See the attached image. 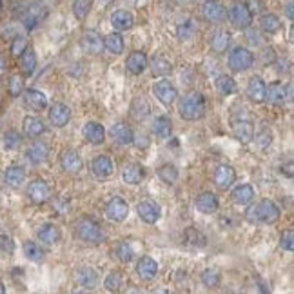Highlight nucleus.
<instances>
[{"mask_svg":"<svg viewBox=\"0 0 294 294\" xmlns=\"http://www.w3.org/2000/svg\"><path fill=\"white\" fill-rule=\"evenodd\" d=\"M36 236H38V240L42 244L56 245L60 242V238H62V231H60V227L55 224H44L36 231Z\"/></svg>","mask_w":294,"mask_h":294,"instance_id":"nucleus-19","label":"nucleus"},{"mask_svg":"<svg viewBox=\"0 0 294 294\" xmlns=\"http://www.w3.org/2000/svg\"><path fill=\"white\" fill-rule=\"evenodd\" d=\"M109 135L115 144L129 145V144H133V136H135V133L131 131L129 125H125L124 122H118V124H115L113 127H111Z\"/></svg>","mask_w":294,"mask_h":294,"instance_id":"nucleus-20","label":"nucleus"},{"mask_svg":"<svg viewBox=\"0 0 294 294\" xmlns=\"http://www.w3.org/2000/svg\"><path fill=\"white\" fill-rule=\"evenodd\" d=\"M122 285H124V280H122V275H118V273H111L104 280V287L109 293H118L122 289Z\"/></svg>","mask_w":294,"mask_h":294,"instance_id":"nucleus-46","label":"nucleus"},{"mask_svg":"<svg viewBox=\"0 0 294 294\" xmlns=\"http://www.w3.org/2000/svg\"><path fill=\"white\" fill-rule=\"evenodd\" d=\"M184 240H185V244L191 245V247H200V249H202V247L207 245V238H205V235L202 233V231L196 229V227L185 229Z\"/></svg>","mask_w":294,"mask_h":294,"instance_id":"nucleus-35","label":"nucleus"},{"mask_svg":"<svg viewBox=\"0 0 294 294\" xmlns=\"http://www.w3.org/2000/svg\"><path fill=\"white\" fill-rule=\"evenodd\" d=\"M5 69H7V64H5V58L2 55H0V76L4 75Z\"/></svg>","mask_w":294,"mask_h":294,"instance_id":"nucleus-59","label":"nucleus"},{"mask_svg":"<svg viewBox=\"0 0 294 294\" xmlns=\"http://www.w3.org/2000/svg\"><path fill=\"white\" fill-rule=\"evenodd\" d=\"M285 9H287V18L293 20V18H294V5H293V2H289V4H287V7H285Z\"/></svg>","mask_w":294,"mask_h":294,"instance_id":"nucleus-58","label":"nucleus"},{"mask_svg":"<svg viewBox=\"0 0 294 294\" xmlns=\"http://www.w3.org/2000/svg\"><path fill=\"white\" fill-rule=\"evenodd\" d=\"M75 233L82 242L89 245H100L105 242V233L98 222L91 218H80L75 224Z\"/></svg>","mask_w":294,"mask_h":294,"instance_id":"nucleus-3","label":"nucleus"},{"mask_svg":"<svg viewBox=\"0 0 294 294\" xmlns=\"http://www.w3.org/2000/svg\"><path fill=\"white\" fill-rule=\"evenodd\" d=\"M280 216H282V211L273 200H262L258 204L251 205L245 213V220L249 224H276Z\"/></svg>","mask_w":294,"mask_h":294,"instance_id":"nucleus-1","label":"nucleus"},{"mask_svg":"<svg viewBox=\"0 0 294 294\" xmlns=\"http://www.w3.org/2000/svg\"><path fill=\"white\" fill-rule=\"evenodd\" d=\"M229 20L231 24L238 29H249L251 24H253V13H251L249 5L244 4V2L233 4L229 9Z\"/></svg>","mask_w":294,"mask_h":294,"instance_id":"nucleus-5","label":"nucleus"},{"mask_svg":"<svg viewBox=\"0 0 294 294\" xmlns=\"http://www.w3.org/2000/svg\"><path fill=\"white\" fill-rule=\"evenodd\" d=\"M153 93H155L156 98H158L164 105H167V107L175 104L176 96H178L176 87L171 84L167 78H162V80H158V82H155V85H153Z\"/></svg>","mask_w":294,"mask_h":294,"instance_id":"nucleus-6","label":"nucleus"},{"mask_svg":"<svg viewBox=\"0 0 294 294\" xmlns=\"http://www.w3.org/2000/svg\"><path fill=\"white\" fill-rule=\"evenodd\" d=\"M91 11V0H75L73 2V13L78 20H84Z\"/></svg>","mask_w":294,"mask_h":294,"instance_id":"nucleus-48","label":"nucleus"},{"mask_svg":"<svg viewBox=\"0 0 294 294\" xmlns=\"http://www.w3.org/2000/svg\"><path fill=\"white\" fill-rule=\"evenodd\" d=\"M289 96V89L285 84H280V82H275L271 84L269 87H265V100H269L271 104H284L285 100Z\"/></svg>","mask_w":294,"mask_h":294,"instance_id":"nucleus-23","label":"nucleus"},{"mask_svg":"<svg viewBox=\"0 0 294 294\" xmlns=\"http://www.w3.org/2000/svg\"><path fill=\"white\" fill-rule=\"evenodd\" d=\"M22 125H24L25 135L31 136V138H38L40 135H44V131H45L44 122L40 118H36V116H24Z\"/></svg>","mask_w":294,"mask_h":294,"instance_id":"nucleus-31","label":"nucleus"},{"mask_svg":"<svg viewBox=\"0 0 294 294\" xmlns=\"http://www.w3.org/2000/svg\"><path fill=\"white\" fill-rule=\"evenodd\" d=\"M47 155H49V151H47V147H45L42 142H35L33 145H29L27 147V151H25V156H27V160H29L31 164H44L45 160H47Z\"/></svg>","mask_w":294,"mask_h":294,"instance_id":"nucleus-30","label":"nucleus"},{"mask_svg":"<svg viewBox=\"0 0 294 294\" xmlns=\"http://www.w3.org/2000/svg\"><path fill=\"white\" fill-rule=\"evenodd\" d=\"M151 71H153V75L155 76L171 75V71H173V64H171L169 60L162 58V56H156V58H153V62H151Z\"/></svg>","mask_w":294,"mask_h":294,"instance_id":"nucleus-39","label":"nucleus"},{"mask_svg":"<svg viewBox=\"0 0 294 294\" xmlns=\"http://www.w3.org/2000/svg\"><path fill=\"white\" fill-rule=\"evenodd\" d=\"M84 136L85 140L93 145H102L105 142V129L104 125L98 122H87L84 125Z\"/></svg>","mask_w":294,"mask_h":294,"instance_id":"nucleus-22","label":"nucleus"},{"mask_svg":"<svg viewBox=\"0 0 294 294\" xmlns=\"http://www.w3.org/2000/svg\"><path fill=\"white\" fill-rule=\"evenodd\" d=\"M280 247L284 251H293L294 249V233L293 229H287L282 233V236H280Z\"/></svg>","mask_w":294,"mask_h":294,"instance_id":"nucleus-51","label":"nucleus"},{"mask_svg":"<svg viewBox=\"0 0 294 294\" xmlns=\"http://www.w3.org/2000/svg\"><path fill=\"white\" fill-rule=\"evenodd\" d=\"M153 133L158 138H169L171 133H173V122H171L169 116H156L155 122H153Z\"/></svg>","mask_w":294,"mask_h":294,"instance_id":"nucleus-32","label":"nucleus"},{"mask_svg":"<svg viewBox=\"0 0 294 294\" xmlns=\"http://www.w3.org/2000/svg\"><path fill=\"white\" fill-rule=\"evenodd\" d=\"M91 171H93V175L96 178H107V176L115 173V164H113V160L109 156L100 155L91 162Z\"/></svg>","mask_w":294,"mask_h":294,"instance_id":"nucleus-15","label":"nucleus"},{"mask_svg":"<svg viewBox=\"0 0 294 294\" xmlns=\"http://www.w3.org/2000/svg\"><path fill=\"white\" fill-rule=\"evenodd\" d=\"M256 142H258L260 147H267V145L273 144V133H271V129L264 127V129H262V133H258V135H256Z\"/></svg>","mask_w":294,"mask_h":294,"instance_id":"nucleus-54","label":"nucleus"},{"mask_svg":"<svg viewBox=\"0 0 294 294\" xmlns=\"http://www.w3.org/2000/svg\"><path fill=\"white\" fill-rule=\"evenodd\" d=\"M24 102L27 107L35 111H44L47 107V96L38 89H27L24 93Z\"/></svg>","mask_w":294,"mask_h":294,"instance_id":"nucleus-28","label":"nucleus"},{"mask_svg":"<svg viewBox=\"0 0 294 294\" xmlns=\"http://www.w3.org/2000/svg\"><path fill=\"white\" fill-rule=\"evenodd\" d=\"M253 64H255V55L247 47L238 45V47H235L229 53V67L235 73H242V71L251 69Z\"/></svg>","mask_w":294,"mask_h":294,"instance_id":"nucleus-4","label":"nucleus"},{"mask_svg":"<svg viewBox=\"0 0 294 294\" xmlns=\"http://www.w3.org/2000/svg\"><path fill=\"white\" fill-rule=\"evenodd\" d=\"M111 24H113V27L118 31H127L133 27V24H135V16H133V13L127 9H118L111 15Z\"/></svg>","mask_w":294,"mask_h":294,"instance_id":"nucleus-25","label":"nucleus"},{"mask_svg":"<svg viewBox=\"0 0 294 294\" xmlns=\"http://www.w3.org/2000/svg\"><path fill=\"white\" fill-rule=\"evenodd\" d=\"M104 49H107L113 55H120L124 51V38L120 33H109L104 38Z\"/></svg>","mask_w":294,"mask_h":294,"instance_id":"nucleus-36","label":"nucleus"},{"mask_svg":"<svg viewBox=\"0 0 294 294\" xmlns=\"http://www.w3.org/2000/svg\"><path fill=\"white\" fill-rule=\"evenodd\" d=\"M249 40L253 42V44L260 45V35H258V33H255V31H251V33H249Z\"/></svg>","mask_w":294,"mask_h":294,"instance_id":"nucleus-57","label":"nucleus"},{"mask_svg":"<svg viewBox=\"0 0 294 294\" xmlns=\"http://www.w3.org/2000/svg\"><path fill=\"white\" fill-rule=\"evenodd\" d=\"M158 176L162 178V182H165V184L171 185L178 180V169H176L173 164H165L158 169Z\"/></svg>","mask_w":294,"mask_h":294,"instance_id":"nucleus-44","label":"nucleus"},{"mask_svg":"<svg viewBox=\"0 0 294 294\" xmlns=\"http://www.w3.org/2000/svg\"><path fill=\"white\" fill-rule=\"evenodd\" d=\"M24 180H25V169L22 165H11V167H7V171H5V182H7V185L18 187V185L24 184Z\"/></svg>","mask_w":294,"mask_h":294,"instance_id":"nucleus-33","label":"nucleus"},{"mask_svg":"<svg viewBox=\"0 0 294 294\" xmlns=\"http://www.w3.org/2000/svg\"><path fill=\"white\" fill-rule=\"evenodd\" d=\"M220 282H222V276H220V273L216 269H205L204 273H202V284H204L207 289L218 287Z\"/></svg>","mask_w":294,"mask_h":294,"instance_id":"nucleus-45","label":"nucleus"},{"mask_svg":"<svg viewBox=\"0 0 294 294\" xmlns=\"http://www.w3.org/2000/svg\"><path fill=\"white\" fill-rule=\"evenodd\" d=\"M98 271L93 269V267H80L75 273V282L76 285L84 287V289H95L98 285Z\"/></svg>","mask_w":294,"mask_h":294,"instance_id":"nucleus-13","label":"nucleus"},{"mask_svg":"<svg viewBox=\"0 0 294 294\" xmlns=\"http://www.w3.org/2000/svg\"><path fill=\"white\" fill-rule=\"evenodd\" d=\"M5 293V287H4V284L0 282V294H4Z\"/></svg>","mask_w":294,"mask_h":294,"instance_id":"nucleus-60","label":"nucleus"},{"mask_svg":"<svg viewBox=\"0 0 294 294\" xmlns=\"http://www.w3.org/2000/svg\"><path fill=\"white\" fill-rule=\"evenodd\" d=\"M145 173H144V167L138 164H129L125 165L124 171H122V178H124L125 184L129 185H138L142 180H144Z\"/></svg>","mask_w":294,"mask_h":294,"instance_id":"nucleus-29","label":"nucleus"},{"mask_svg":"<svg viewBox=\"0 0 294 294\" xmlns=\"http://www.w3.org/2000/svg\"><path fill=\"white\" fill-rule=\"evenodd\" d=\"M80 45L87 55H98L104 49V38L96 31H85L80 38Z\"/></svg>","mask_w":294,"mask_h":294,"instance_id":"nucleus-10","label":"nucleus"},{"mask_svg":"<svg viewBox=\"0 0 294 294\" xmlns=\"http://www.w3.org/2000/svg\"><path fill=\"white\" fill-rule=\"evenodd\" d=\"M116 256H118L120 262L127 264V262H131V260H133L135 253H133V247H131L127 242H122V244H118V247H116Z\"/></svg>","mask_w":294,"mask_h":294,"instance_id":"nucleus-49","label":"nucleus"},{"mask_svg":"<svg viewBox=\"0 0 294 294\" xmlns=\"http://www.w3.org/2000/svg\"><path fill=\"white\" fill-rule=\"evenodd\" d=\"M36 22H38V18H36L35 15H27L24 18V24H25V27H27V29H33V27L36 25Z\"/></svg>","mask_w":294,"mask_h":294,"instance_id":"nucleus-56","label":"nucleus"},{"mask_svg":"<svg viewBox=\"0 0 294 294\" xmlns=\"http://www.w3.org/2000/svg\"><path fill=\"white\" fill-rule=\"evenodd\" d=\"M27 47V40L24 36H16L13 42H11V55L13 56H20Z\"/></svg>","mask_w":294,"mask_h":294,"instance_id":"nucleus-52","label":"nucleus"},{"mask_svg":"<svg viewBox=\"0 0 294 294\" xmlns=\"http://www.w3.org/2000/svg\"><path fill=\"white\" fill-rule=\"evenodd\" d=\"M202 15L209 22H220L225 16V7L220 0H205L202 5Z\"/></svg>","mask_w":294,"mask_h":294,"instance_id":"nucleus-17","label":"nucleus"},{"mask_svg":"<svg viewBox=\"0 0 294 294\" xmlns=\"http://www.w3.org/2000/svg\"><path fill=\"white\" fill-rule=\"evenodd\" d=\"M22 251H24V256L29 262H35V264H38V262H42L44 260V249L40 247L36 242H31V240H27V242H24V245H22Z\"/></svg>","mask_w":294,"mask_h":294,"instance_id":"nucleus-34","label":"nucleus"},{"mask_svg":"<svg viewBox=\"0 0 294 294\" xmlns=\"http://www.w3.org/2000/svg\"><path fill=\"white\" fill-rule=\"evenodd\" d=\"M205 109H207L205 98L198 91L185 95L184 98L180 100V105H178L180 116L184 120H189V122H195V120L202 118L205 115Z\"/></svg>","mask_w":294,"mask_h":294,"instance_id":"nucleus-2","label":"nucleus"},{"mask_svg":"<svg viewBox=\"0 0 294 294\" xmlns=\"http://www.w3.org/2000/svg\"><path fill=\"white\" fill-rule=\"evenodd\" d=\"M2 5H4V2H2V0H0V9H2Z\"/></svg>","mask_w":294,"mask_h":294,"instance_id":"nucleus-61","label":"nucleus"},{"mask_svg":"<svg viewBox=\"0 0 294 294\" xmlns=\"http://www.w3.org/2000/svg\"><path fill=\"white\" fill-rule=\"evenodd\" d=\"M260 25H262V29H264L265 33H276V31L282 27V22H280V18L276 15L267 13V15H264L260 18Z\"/></svg>","mask_w":294,"mask_h":294,"instance_id":"nucleus-42","label":"nucleus"},{"mask_svg":"<svg viewBox=\"0 0 294 294\" xmlns=\"http://www.w3.org/2000/svg\"><path fill=\"white\" fill-rule=\"evenodd\" d=\"M216 89H218L222 95L229 96V95H233V93H236V82L231 78V76L222 75L216 78Z\"/></svg>","mask_w":294,"mask_h":294,"instance_id":"nucleus-40","label":"nucleus"},{"mask_svg":"<svg viewBox=\"0 0 294 294\" xmlns=\"http://www.w3.org/2000/svg\"><path fill=\"white\" fill-rule=\"evenodd\" d=\"M20 67L24 71V75H33L36 67V55L31 47H25V51L20 55Z\"/></svg>","mask_w":294,"mask_h":294,"instance_id":"nucleus-37","label":"nucleus"},{"mask_svg":"<svg viewBox=\"0 0 294 294\" xmlns=\"http://www.w3.org/2000/svg\"><path fill=\"white\" fill-rule=\"evenodd\" d=\"M149 102L144 98V96H136L135 100H133V104H131V115L135 116V118L142 120L145 118V116L149 115Z\"/></svg>","mask_w":294,"mask_h":294,"instance_id":"nucleus-38","label":"nucleus"},{"mask_svg":"<svg viewBox=\"0 0 294 294\" xmlns=\"http://www.w3.org/2000/svg\"><path fill=\"white\" fill-rule=\"evenodd\" d=\"M60 165H62V169L67 171V173H80V171L84 169V162H82L78 153L73 149L62 151V155H60Z\"/></svg>","mask_w":294,"mask_h":294,"instance_id":"nucleus-14","label":"nucleus"},{"mask_svg":"<svg viewBox=\"0 0 294 294\" xmlns=\"http://www.w3.org/2000/svg\"><path fill=\"white\" fill-rule=\"evenodd\" d=\"M129 215V204L125 202L124 198L115 196L111 198V202L105 205V216L111 220V222H124Z\"/></svg>","mask_w":294,"mask_h":294,"instance_id":"nucleus-7","label":"nucleus"},{"mask_svg":"<svg viewBox=\"0 0 294 294\" xmlns=\"http://www.w3.org/2000/svg\"><path fill=\"white\" fill-rule=\"evenodd\" d=\"M195 205L200 213H204V215H213V213L218 211L220 200L215 193H202V195H198V198H196Z\"/></svg>","mask_w":294,"mask_h":294,"instance_id":"nucleus-18","label":"nucleus"},{"mask_svg":"<svg viewBox=\"0 0 294 294\" xmlns=\"http://www.w3.org/2000/svg\"><path fill=\"white\" fill-rule=\"evenodd\" d=\"M69 120H71V109L65 104L56 102V104H53L49 107V122L55 127H64V125H67Z\"/></svg>","mask_w":294,"mask_h":294,"instance_id":"nucleus-16","label":"nucleus"},{"mask_svg":"<svg viewBox=\"0 0 294 294\" xmlns=\"http://www.w3.org/2000/svg\"><path fill=\"white\" fill-rule=\"evenodd\" d=\"M24 93V78L20 75H13L9 78V95L20 96Z\"/></svg>","mask_w":294,"mask_h":294,"instance_id":"nucleus-50","label":"nucleus"},{"mask_svg":"<svg viewBox=\"0 0 294 294\" xmlns=\"http://www.w3.org/2000/svg\"><path fill=\"white\" fill-rule=\"evenodd\" d=\"M195 33H196V24L193 20H185L184 24H180L178 29H176V36H178V40H182V42L191 40L195 36Z\"/></svg>","mask_w":294,"mask_h":294,"instance_id":"nucleus-43","label":"nucleus"},{"mask_svg":"<svg viewBox=\"0 0 294 294\" xmlns=\"http://www.w3.org/2000/svg\"><path fill=\"white\" fill-rule=\"evenodd\" d=\"M265 87L267 85L264 84V80L260 78V76H253L249 80V84H247V96H249L251 102L262 104L265 100Z\"/></svg>","mask_w":294,"mask_h":294,"instance_id":"nucleus-27","label":"nucleus"},{"mask_svg":"<svg viewBox=\"0 0 294 294\" xmlns=\"http://www.w3.org/2000/svg\"><path fill=\"white\" fill-rule=\"evenodd\" d=\"M49 195H51V189L44 180H33L27 185V196H29V200L33 204H44V202L49 200Z\"/></svg>","mask_w":294,"mask_h":294,"instance_id":"nucleus-11","label":"nucleus"},{"mask_svg":"<svg viewBox=\"0 0 294 294\" xmlns=\"http://www.w3.org/2000/svg\"><path fill=\"white\" fill-rule=\"evenodd\" d=\"M231 198H233V202H235L236 205H249V204H253V200H255V189H253V185H249V184H242L233 189Z\"/></svg>","mask_w":294,"mask_h":294,"instance_id":"nucleus-26","label":"nucleus"},{"mask_svg":"<svg viewBox=\"0 0 294 294\" xmlns=\"http://www.w3.org/2000/svg\"><path fill=\"white\" fill-rule=\"evenodd\" d=\"M231 42V35L227 33V31H216L215 36H213V40H211V45H213V49L218 51V53H224L225 49H227V45H229Z\"/></svg>","mask_w":294,"mask_h":294,"instance_id":"nucleus-41","label":"nucleus"},{"mask_svg":"<svg viewBox=\"0 0 294 294\" xmlns=\"http://www.w3.org/2000/svg\"><path fill=\"white\" fill-rule=\"evenodd\" d=\"M125 67H127V71L133 73V75H142L145 71V67H147V56H145V53H142V51H133V53L127 56V60H125Z\"/></svg>","mask_w":294,"mask_h":294,"instance_id":"nucleus-24","label":"nucleus"},{"mask_svg":"<svg viewBox=\"0 0 294 294\" xmlns=\"http://www.w3.org/2000/svg\"><path fill=\"white\" fill-rule=\"evenodd\" d=\"M15 249V244H13V240L7 233H0V251L5 253V255H11Z\"/></svg>","mask_w":294,"mask_h":294,"instance_id":"nucleus-53","label":"nucleus"},{"mask_svg":"<svg viewBox=\"0 0 294 294\" xmlns=\"http://www.w3.org/2000/svg\"><path fill=\"white\" fill-rule=\"evenodd\" d=\"M20 144H22V135H20L18 131H7L4 135V147L5 149H9V151H13V149H18L20 147Z\"/></svg>","mask_w":294,"mask_h":294,"instance_id":"nucleus-47","label":"nucleus"},{"mask_svg":"<svg viewBox=\"0 0 294 294\" xmlns=\"http://www.w3.org/2000/svg\"><path fill=\"white\" fill-rule=\"evenodd\" d=\"M136 213L142 220H144L145 224H156L162 216V209H160V205L156 202H151V200H144V202H140L136 205Z\"/></svg>","mask_w":294,"mask_h":294,"instance_id":"nucleus-9","label":"nucleus"},{"mask_svg":"<svg viewBox=\"0 0 294 294\" xmlns=\"http://www.w3.org/2000/svg\"><path fill=\"white\" fill-rule=\"evenodd\" d=\"M233 135L242 144H249L251 140H255V125L249 118L233 120Z\"/></svg>","mask_w":294,"mask_h":294,"instance_id":"nucleus-8","label":"nucleus"},{"mask_svg":"<svg viewBox=\"0 0 294 294\" xmlns=\"http://www.w3.org/2000/svg\"><path fill=\"white\" fill-rule=\"evenodd\" d=\"M236 180V171L231 167V165L227 164H222L216 167L215 171V184L218 189L222 191H227L231 187V185L235 184Z\"/></svg>","mask_w":294,"mask_h":294,"instance_id":"nucleus-12","label":"nucleus"},{"mask_svg":"<svg viewBox=\"0 0 294 294\" xmlns=\"http://www.w3.org/2000/svg\"><path fill=\"white\" fill-rule=\"evenodd\" d=\"M136 275L142 280H145V282H149V280H153L158 275V264L151 256H144L136 264Z\"/></svg>","mask_w":294,"mask_h":294,"instance_id":"nucleus-21","label":"nucleus"},{"mask_svg":"<svg viewBox=\"0 0 294 294\" xmlns=\"http://www.w3.org/2000/svg\"><path fill=\"white\" fill-rule=\"evenodd\" d=\"M133 142L136 144V147H140V145H142V147H147V145H149V140H147V136L145 135L133 136Z\"/></svg>","mask_w":294,"mask_h":294,"instance_id":"nucleus-55","label":"nucleus"}]
</instances>
